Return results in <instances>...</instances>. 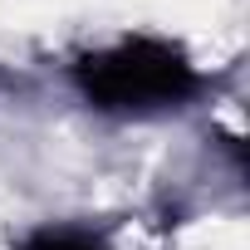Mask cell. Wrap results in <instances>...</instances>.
<instances>
[{
    "instance_id": "7a4b0ae2",
    "label": "cell",
    "mask_w": 250,
    "mask_h": 250,
    "mask_svg": "<svg viewBox=\"0 0 250 250\" xmlns=\"http://www.w3.org/2000/svg\"><path fill=\"white\" fill-rule=\"evenodd\" d=\"M20 250H113L103 235H88V230H69V226H59V230H40V235H30Z\"/></svg>"
},
{
    "instance_id": "6da1fadb",
    "label": "cell",
    "mask_w": 250,
    "mask_h": 250,
    "mask_svg": "<svg viewBox=\"0 0 250 250\" xmlns=\"http://www.w3.org/2000/svg\"><path fill=\"white\" fill-rule=\"evenodd\" d=\"M79 88L93 108L162 113L196 88V69L162 40H123L79 64Z\"/></svg>"
}]
</instances>
